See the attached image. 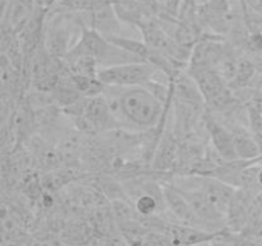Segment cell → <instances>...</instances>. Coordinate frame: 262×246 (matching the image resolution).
Returning a JSON list of instances; mask_svg holds the SVG:
<instances>
[{"instance_id": "cell-1", "label": "cell", "mask_w": 262, "mask_h": 246, "mask_svg": "<svg viewBox=\"0 0 262 246\" xmlns=\"http://www.w3.org/2000/svg\"><path fill=\"white\" fill-rule=\"evenodd\" d=\"M113 94H104L119 123L148 130L163 117V100L147 87H107Z\"/></svg>"}, {"instance_id": "cell-6", "label": "cell", "mask_w": 262, "mask_h": 246, "mask_svg": "<svg viewBox=\"0 0 262 246\" xmlns=\"http://www.w3.org/2000/svg\"><path fill=\"white\" fill-rule=\"evenodd\" d=\"M176 187V186H174ZM178 189V187H177ZM182 192L186 200L188 201L189 207L193 210L194 215L197 219L201 222L202 225H212L217 224L223 220L225 217L214 204L209 200V197L197 189H192V187H183V189H178Z\"/></svg>"}, {"instance_id": "cell-13", "label": "cell", "mask_w": 262, "mask_h": 246, "mask_svg": "<svg viewBox=\"0 0 262 246\" xmlns=\"http://www.w3.org/2000/svg\"><path fill=\"white\" fill-rule=\"evenodd\" d=\"M71 181L68 172L51 171L42 178V184L48 190H58Z\"/></svg>"}, {"instance_id": "cell-10", "label": "cell", "mask_w": 262, "mask_h": 246, "mask_svg": "<svg viewBox=\"0 0 262 246\" xmlns=\"http://www.w3.org/2000/svg\"><path fill=\"white\" fill-rule=\"evenodd\" d=\"M223 48L220 44L212 41H204L197 44L192 53L191 71L197 69H216V66L222 63Z\"/></svg>"}, {"instance_id": "cell-9", "label": "cell", "mask_w": 262, "mask_h": 246, "mask_svg": "<svg viewBox=\"0 0 262 246\" xmlns=\"http://www.w3.org/2000/svg\"><path fill=\"white\" fill-rule=\"evenodd\" d=\"M163 194L164 201L168 204L169 209L181 222L186 223V225H188V227H201V222L197 219L186 197L182 195V192L177 187H165Z\"/></svg>"}, {"instance_id": "cell-5", "label": "cell", "mask_w": 262, "mask_h": 246, "mask_svg": "<svg viewBox=\"0 0 262 246\" xmlns=\"http://www.w3.org/2000/svg\"><path fill=\"white\" fill-rule=\"evenodd\" d=\"M43 28V48L49 55L64 58L71 49L72 25L66 13L56 12L48 19Z\"/></svg>"}, {"instance_id": "cell-15", "label": "cell", "mask_w": 262, "mask_h": 246, "mask_svg": "<svg viewBox=\"0 0 262 246\" xmlns=\"http://www.w3.org/2000/svg\"><path fill=\"white\" fill-rule=\"evenodd\" d=\"M250 122L252 127V135L257 140L258 145L262 148V114L250 112Z\"/></svg>"}, {"instance_id": "cell-4", "label": "cell", "mask_w": 262, "mask_h": 246, "mask_svg": "<svg viewBox=\"0 0 262 246\" xmlns=\"http://www.w3.org/2000/svg\"><path fill=\"white\" fill-rule=\"evenodd\" d=\"M192 77L199 86L204 100L214 109H222L233 101L232 92L224 78L216 69H197L191 71Z\"/></svg>"}, {"instance_id": "cell-20", "label": "cell", "mask_w": 262, "mask_h": 246, "mask_svg": "<svg viewBox=\"0 0 262 246\" xmlns=\"http://www.w3.org/2000/svg\"><path fill=\"white\" fill-rule=\"evenodd\" d=\"M245 246H262V242H255V241H252V242H246Z\"/></svg>"}, {"instance_id": "cell-8", "label": "cell", "mask_w": 262, "mask_h": 246, "mask_svg": "<svg viewBox=\"0 0 262 246\" xmlns=\"http://www.w3.org/2000/svg\"><path fill=\"white\" fill-rule=\"evenodd\" d=\"M36 0H10L7 12L3 14V25H7L19 33L27 26L37 10Z\"/></svg>"}, {"instance_id": "cell-12", "label": "cell", "mask_w": 262, "mask_h": 246, "mask_svg": "<svg viewBox=\"0 0 262 246\" xmlns=\"http://www.w3.org/2000/svg\"><path fill=\"white\" fill-rule=\"evenodd\" d=\"M159 208L158 196L152 191L141 192L140 196L136 200V209L141 215L151 217L156 213Z\"/></svg>"}, {"instance_id": "cell-11", "label": "cell", "mask_w": 262, "mask_h": 246, "mask_svg": "<svg viewBox=\"0 0 262 246\" xmlns=\"http://www.w3.org/2000/svg\"><path fill=\"white\" fill-rule=\"evenodd\" d=\"M234 137V148L238 160L255 161L261 155V146L252 133L245 131H233Z\"/></svg>"}, {"instance_id": "cell-14", "label": "cell", "mask_w": 262, "mask_h": 246, "mask_svg": "<svg viewBox=\"0 0 262 246\" xmlns=\"http://www.w3.org/2000/svg\"><path fill=\"white\" fill-rule=\"evenodd\" d=\"M246 102H247L248 112L262 114V89H251L250 92L246 94Z\"/></svg>"}, {"instance_id": "cell-7", "label": "cell", "mask_w": 262, "mask_h": 246, "mask_svg": "<svg viewBox=\"0 0 262 246\" xmlns=\"http://www.w3.org/2000/svg\"><path fill=\"white\" fill-rule=\"evenodd\" d=\"M205 123H206V128L209 131L212 145H214L217 155L223 160H238L237 154H235L233 131H229L224 126L217 123L211 115H207Z\"/></svg>"}, {"instance_id": "cell-3", "label": "cell", "mask_w": 262, "mask_h": 246, "mask_svg": "<svg viewBox=\"0 0 262 246\" xmlns=\"http://www.w3.org/2000/svg\"><path fill=\"white\" fill-rule=\"evenodd\" d=\"M68 109L76 113L74 117L83 123V130L105 132L119 126V120L115 118L104 94L78 100Z\"/></svg>"}, {"instance_id": "cell-19", "label": "cell", "mask_w": 262, "mask_h": 246, "mask_svg": "<svg viewBox=\"0 0 262 246\" xmlns=\"http://www.w3.org/2000/svg\"><path fill=\"white\" fill-rule=\"evenodd\" d=\"M55 2H56V0H46V2H45V8H46V9H49V8H50L51 5L55 4Z\"/></svg>"}, {"instance_id": "cell-18", "label": "cell", "mask_w": 262, "mask_h": 246, "mask_svg": "<svg viewBox=\"0 0 262 246\" xmlns=\"http://www.w3.org/2000/svg\"><path fill=\"white\" fill-rule=\"evenodd\" d=\"M257 182H258V186L262 190V167L258 168V173H257Z\"/></svg>"}, {"instance_id": "cell-17", "label": "cell", "mask_w": 262, "mask_h": 246, "mask_svg": "<svg viewBox=\"0 0 262 246\" xmlns=\"http://www.w3.org/2000/svg\"><path fill=\"white\" fill-rule=\"evenodd\" d=\"M78 2H81V0H60V2H59V5H60L61 8H66V9L69 10L71 8H73Z\"/></svg>"}, {"instance_id": "cell-2", "label": "cell", "mask_w": 262, "mask_h": 246, "mask_svg": "<svg viewBox=\"0 0 262 246\" xmlns=\"http://www.w3.org/2000/svg\"><path fill=\"white\" fill-rule=\"evenodd\" d=\"M158 71L147 61H132L100 68L97 78L105 87H148Z\"/></svg>"}, {"instance_id": "cell-16", "label": "cell", "mask_w": 262, "mask_h": 246, "mask_svg": "<svg viewBox=\"0 0 262 246\" xmlns=\"http://www.w3.org/2000/svg\"><path fill=\"white\" fill-rule=\"evenodd\" d=\"M247 2L250 7L252 8V10L262 15V0H247Z\"/></svg>"}]
</instances>
